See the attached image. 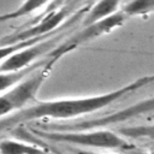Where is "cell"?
Returning a JSON list of instances; mask_svg holds the SVG:
<instances>
[{
  "label": "cell",
  "instance_id": "1",
  "mask_svg": "<svg viewBox=\"0 0 154 154\" xmlns=\"http://www.w3.org/2000/svg\"><path fill=\"white\" fill-rule=\"evenodd\" d=\"M150 84H154V75L142 76L118 89L99 95L54 99L46 101L36 100L25 109L1 119L0 131L37 119H71L85 114H91Z\"/></svg>",
  "mask_w": 154,
  "mask_h": 154
},
{
  "label": "cell",
  "instance_id": "2",
  "mask_svg": "<svg viewBox=\"0 0 154 154\" xmlns=\"http://www.w3.org/2000/svg\"><path fill=\"white\" fill-rule=\"evenodd\" d=\"M38 137L55 143L81 146L94 149H120L123 152L135 147L123 136L107 130H77V131H54V130H32Z\"/></svg>",
  "mask_w": 154,
  "mask_h": 154
},
{
  "label": "cell",
  "instance_id": "3",
  "mask_svg": "<svg viewBox=\"0 0 154 154\" xmlns=\"http://www.w3.org/2000/svg\"><path fill=\"white\" fill-rule=\"evenodd\" d=\"M57 61L58 60L54 58H48V61L45 65L35 70L24 81L0 94V120L25 109L37 100L36 95L49 77Z\"/></svg>",
  "mask_w": 154,
  "mask_h": 154
},
{
  "label": "cell",
  "instance_id": "4",
  "mask_svg": "<svg viewBox=\"0 0 154 154\" xmlns=\"http://www.w3.org/2000/svg\"><path fill=\"white\" fill-rule=\"evenodd\" d=\"M73 5L75 4L70 2H52L49 11L47 10L41 16H38V19L26 24V26L20 28L7 36H4L0 40V46L13 45L36 37H43L61 30L71 17L70 13L75 10L72 7Z\"/></svg>",
  "mask_w": 154,
  "mask_h": 154
},
{
  "label": "cell",
  "instance_id": "5",
  "mask_svg": "<svg viewBox=\"0 0 154 154\" xmlns=\"http://www.w3.org/2000/svg\"><path fill=\"white\" fill-rule=\"evenodd\" d=\"M154 113V96L141 100L126 108L113 112L108 116L95 118L90 120L79 122L76 124H51L46 130L54 131H77V130H95V129H105L106 126L120 124L128 122L132 118Z\"/></svg>",
  "mask_w": 154,
  "mask_h": 154
},
{
  "label": "cell",
  "instance_id": "6",
  "mask_svg": "<svg viewBox=\"0 0 154 154\" xmlns=\"http://www.w3.org/2000/svg\"><path fill=\"white\" fill-rule=\"evenodd\" d=\"M126 19H128V17L119 10L114 14H112L102 20H99L88 26H82V29L78 30L76 34L71 35L70 37H66L67 40L60 42L49 54H47V57L59 60L61 57H64L66 53L73 51L78 46H81L85 42H89L91 40H95L100 36H103V35L113 31L117 28H120L125 23Z\"/></svg>",
  "mask_w": 154,
  "mask_h": 154
},
{
  "label": "cell",
  "instance_id": "7",
  "mask_svg": "<svg viewBox=\"0 0 154 154\" xmlns=\"http://www.w3.org/2000/svg\"><path fill=\"white\" fill-rule=\"evenodd\" d=\"M64 37H65V34L63 31H60L59 34H57L52 37H48V38L42 40V41L30 46V47H26L22 51L16 52L8 59H6L4 63L0 64V73L1 72L20 71L23 69L32 66L34 64L40 61V60L36 61V59L45 57L46 53L49 54L60 43V40Z\"/></svg>",
  "mask_w": 154,
  "mask_h": 154
},
{
  "label": "cell",
  "instance_id": "8",
  "mask_svg": "<svg viewBox=\"0 0 154 154\" xmlns=\"http://www.w3.org/2000/svg\"><path fill=\"white\" fill-rule=\"evenodd\" d=\"M88 7H89V4L84 5V6H83L82 8H79L77 12H75V13L69 18V20H67L66 25H65L61 30H65L66 28L72 26V25L77 22V19H78V18H82V17H83V14H84V13H85V11L88 10ZM61 30H58V31H55V32H53V34H49V35H47V36H43V37H36V38H31V40H28V41H23V42H17V43H13V45L0 46V64H1V63H4L6 59H8V58H10L12 54H14L16 52L22 51V49H24V48H26V47H30V46H32V45H35V43H37V42H40V41H42V40L48 38V37H52V36H54V35L59 34Z\"/></svg>",
  "mask_w": 154,
  "mask_h": 154
},
{
  "label": "cell",
  "instance_id": "9",
  "mask_svg": "<svg viewBox=\"0 0 154 154\" xmlns=\"http://www.w3.org/2000/svg\"><path fill=\"white\" fill-rule=\"evenodd\" d=\"M120 6L122 4L119 1H100L90 4L82 17V26H88L114 14L120 10Z\"/></svg>",
  "mask_w": 154,
  "mask_h": 154
},
{
  "label": "cell",
  "instance_id": "10",
  "mask_svg": "<svg viewBox=\"0 0 154 154\" xmlns=\"http://www.w3.org/2000/svg\"><path fill=\"white\" fill-rule=\"evenodd\" d=\"M0 154H53L48 148H41L34 143L18 140L0 141Z\"/></svg>",
  "mask_w": 154,
  "mask_h": 154
},
{
  "label": "cell",
  "instance_id": "11",
  "mask_svg": "<svg viewBox=\"0 0 154 154\" xmlns=\"http://www.w3.org/2000/svg\"><path fill=\"white\" fill-rule=\"evenodd\" d=\"M48 61V58L46 57L45 59L40 60L38 63L34 64L32 66H29L26 69H23L20 71H14V72H1L0 73V94L10 90L14 85L19 84L22 81H24L29 75H31L35 70L41 67Z\"/></svg>",
  "mask_w": 154,
  "mask_h": 154
},
{
  "label": "cell",
  "instance_id": "12",
  "mask_svg": "<svg viewBox=\"0 0 154 154\" xmlns=\"http://www.w3.org/2000/svg\"><path fill=\"white\" fill-rule=\"evenodd\" d=\"M119 135L134 140H146L150 143H154V124L147 125H136V126H126L118 130Z\"/></svg>",
  "mask_w": 154,
  "mask_h": 154
},
{
  "label": "cell",
  "instance_id": "13",
  "mask_svg": "<svg viewBox=\"0 0 154 154\" xmlns=\"http://www.w3.org/2000/svg\"><path fill=\"white\" fill-rule=\"evenodd\" d=\"M120 11L129 17H142L154 12V0H137L129 1L120 6Z\"/></svg>",
  "mask_w": 154,
  "mask_h": 154
},
{
  "label": "cell",
  "instance_id": "14",
  "mask_svg": "<svg viewBox=\"0 0 154 154\" xmlns=\"http://www.w3.org/2000/svg\"><path fill=\"white\" fill-rule=\"evenodd\" d=\"M71 152L75 154H111V153H99V152L87 150V149H72Z\"/></svg>",
  "mask_w": 154,
  "mask_h": 154
},
{
  "label": "cell",
  "instance_id": "15",
  "mask_svg": "<svg viewBox=\"0 0 154 154\" xmlns=\"http://www.w3.org/2000/svg\"><path fill=\"white\" fill-rule=\"evenodd\" d=\"M124 154H150V153L144 152V150H141V149H138V148H136V147H132L131 149L125 150Z\"/></svg>",
  "mask_w": 154,
  "mask_h": 154
},
{
  "label": "cell",
  "instance_id": "16",
  "mask_svg": "<svg viewBox=\"0 0 154 154\" xmlns=\"http://www.w3.org/2000/svg\"><path fill=\"white\" fill-rule=\"evenodd\" d=\"M53 154H65V153H63V152H60V150H58L57 148H54V147H47Z\"/></svg>",
  "mask_w": 154,
  "mask_h": 154
}]
</instances>
